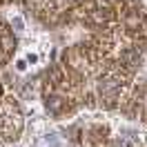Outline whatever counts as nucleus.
Here are the masks:
<instances>
[{
    "mask_svg": "<svg viewBox=\"0 0 147 147\" xmlns=\"http://www.w3.org/2000/svg\"><path fill=\"white\" fill-rule=\"evenodd\" d=\"M22 129H25V118H22L18 100L9 94H2L0 96V140L5 143L18 140Z\"/></svg>",
    "mask_w": 147,
    "mask_h": 147,
    "instance_id": "f257e3e1",
    "label": "nucleus"
},
{
    "mask_svg": "<svg viewBox=\"0 0 147 147\" xmlns=\"http://www.w3.org/2000/svg\"><path fill=\"white\" fill-rule=\"evenodd\" d=\"M78 147H105L111 138V131L105 123H87L74 131Z\"/></svg>",
    "mask_w": 147,
    "mask_h": 147,
    "instance_id": "f03ea898",
    "label": "nucleus"
}]
</instances>
